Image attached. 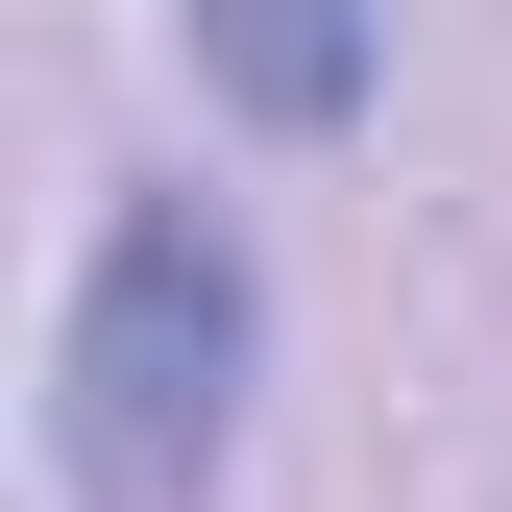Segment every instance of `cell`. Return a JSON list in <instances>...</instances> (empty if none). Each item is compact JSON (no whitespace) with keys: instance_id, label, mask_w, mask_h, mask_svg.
Instances as JSON below:
<instances>
[{"instance_id":"1","label":"cell","mask_w":512,"mask_h":512,"mask_svg":"<svg viewBox=\"0 0 512 512\" xmlns=\"http://www.w3.org/2000/svg\"><path fill=\"white\" fill-rule=\"evenodd\" d=\"M244 391H269V269H244L220 196H122L74 269V342H49V439H74V512H220Z\"/></svg>"},{"instance_id":"2","label":"cell","mask_w":512,"mask_h":512,"mask_svg":"<svg viewBox=\"0 0 512 512\" xmlns=\"http://www.w3.org/2000/svg\"><path fill=\"white\" fill-rule=\"evenodd\" d=\"M196 98L269 122V147H342L391 98V0H196Z\"/></svg>"}]
</instances>
